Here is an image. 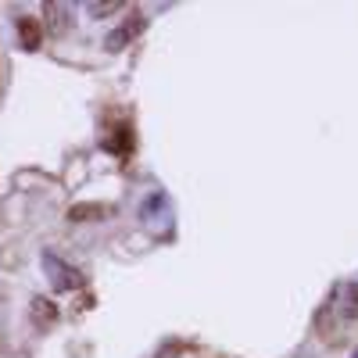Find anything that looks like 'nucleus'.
<instances>
[{
  "label": "nucleus",
  "instance_id": "obj_1",
  "mask_svg": "<svg viewBox=\"0 0 358 358\" xmlns=\"http://www.w3.org/2000/svg\"><path fill=\"white\" fill-rule=\"evenodd\" d=\"M43 268H47V276H50L54 290H79V287L86 283L79 268L65 265L62 258H57V255H50V251H43Z\"/></svg>",
  "mask_w": 358,
  "mask_h": 358
},
{
  "label": "nucleus",
  "instance_id": "obj_2",
  "mask_svg": "<svg viewBox=\"0 0 358 358\" xmlns=\"http://www.w3.org/2000/svg\"><path fill=\"white\" fill-rule=\"evenodd\" d=\"M143 29H147V18H143V15L136 11V15H133L129 22H122V25H118L115 33H108L104 47H108V50H122V47H126V43H129L133 36H140V33H143Z\"/></svg>",
  "mask_w": 358,
  "mask_h": 358
},
{
  "label": "nucleus",
  "instance_id": "obj_3",
  "mask_svg": "<svg viewBox=\"0 0 358 358\" xmlns=\"http://www.w3.org/2000/svg\"><path fill=\"white\" fill-rule=\"evenodd\" d=\"M18 40H22V47L25 50H40V43H43V25L33 18V15H18Z\"/></svg>",
  "mask_w": 358,
  "mask_h": 358
},
{
  "label": "nucleus",
  "instance_id": "obj_4",
  "mask_svg": "<svg viewBox=\"0 0 358 358\" xmlns=\"http://www.w3.org/2000/svg\"><path fill=\"white\" fill-rule=\"evenodd\" d=\"M43 15H47V29H50V36H65L69 33V25H72V8L69 4H50L43 8Z\"/></svg>",
  "mask_w": 358,
  "mask_h": 358
},
{
  "label": "nucleus",
  "instance_id": "obj_5",
  "mask_svg": "<svg viewBox=\"0 0 358 358\" xmlns=\"http://www.w3.org/2000/svg\"><path fill=\"white\" fill-rule=\"evenodd\" d=\"M104 215H111L108 204H72L69 208V222H97Z\"/></svg>",
  "mask_w": 358,
  "mask_h": 358
},
{
  "label": "nucleus",
  "instance_id": "obj_6",
  "mask_svg": "<svg viewBox=\"0 0 358 358\" xmlns=\"http://www.w3.org/2000/svg\"><path fill=\"white\" fill-rule=\"evenodd\" d=\"M104 151L129 155V151H133V129H129V126H115L111 136H104Z\"/></svg>",
  "mask_w": 358,
  "mask_h": 358
},
{
  "label": "nucleus",
  "instance_id": "obj_7",
  "mask_svg": "<svg viewBox=\"0 0 358 358\" xmlns=\"http://www.w3.org/2000/svg\"><path fill=\"white\" fill-rule=\"evenodd\" d=\"M33 322L36 326H54L57 322V305L47 297H33Z\"/></svg>",
  "mask_w": 358,
  "mask_h": 358
},
{
  "label": "nucleus",
  "instance_id": "obj_8",
  "mask_svg": "<svg viewBox=\"0 0 358 358\" xmlns=\"http://www.w3.org/2000/svg\"><path fill=\"white\" fill-rule=\"evenodd\" d=\"M337 297H344L341 312H344L348 319H358V283H348V287H341V290H337Z\"/></svg>",
  "mask_w": 358,
  "mask_h": 358
},
{
  "label": "nucleus",
  "instance_id": "obj_9",
  "mask_svg": "<svg viewBox=\"0 0 358 358\" xmlns=\"http://www.w3.org/2000/svg\"><path fill=\"white\" fill-rule=\"evenodd\" d=\"M118 8H122L118 0H104V4H101V0H90V4H86V15L101 18V15H111V11H118Z\"/></svg>",
  "mask_w": 358,
  "mask_h": 358
},
{
  "label": "nucleus",
  "instance_id": "obj_10",
  "mask_svg": "<svg viewBox=\"0 0 358 358\" xmlns=\"http://www.w3.org/2000/svg\"><path fill=\"white\" fill-rule=\"evenodd\" d=\"M351 358H358V351H355V355H351Z\"/></svg>",
  "mask_w": 358,
  "mask_h": 358
}]
</instances>
